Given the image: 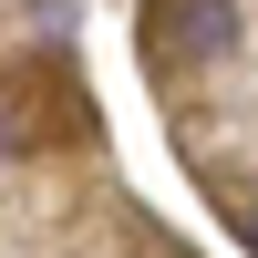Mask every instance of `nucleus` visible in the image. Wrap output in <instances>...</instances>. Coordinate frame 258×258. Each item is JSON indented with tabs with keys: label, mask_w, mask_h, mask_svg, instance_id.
<instances>
[{
	"label": "nucleus",
	"mask_w": 258,
	"mask_h": 258,
	"mask_svg": "<svg viewBox=\"0 0 258 258\" xmlns=\"http://www.w3.org/2000/svg\"><path fill=\"white\" fill-rule=\"evenodd\" d=\"M62 124H83V103H73V83H62V62H31V73L0 83V135H11V145H41V135H62Z\"/></svg>",
	"instance_id": "nucleus-1"
},
{
	"label": "nucleus",
	"mask_w": 258,
	"mask_h": 258,
	"mask_svg": "<svg viewBox=\"0 0 258 258\" xmlns=\"http://www.w3.org/2000/svg\"><path fill=\"white\" fill-rule=\"evenodd\" d=\"M238 238H248V248H258V207H238Z\"/></svg>",
	"instance_id": "nucleus-3"
},
{
	"label": "nucleus",
	"mask_w": 258,
	"mask_h": 258,
	"mask_svg": "<svg viewBox=\"0 0 258 258\" xmlns=\"http://www.w3.org/2000/svg\"><path fill=\"white\" fill-rule=\"evenodd\" d=\"M227 41H238V11L227 0H176V52L186 62H217Z\"/></svg>",
	"instance_id": "nucleus-2"
}]
</instances>
